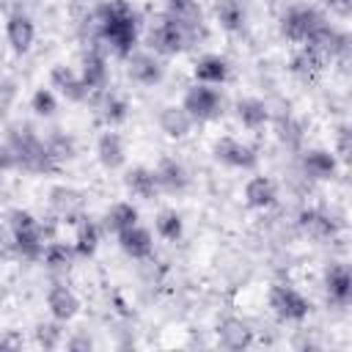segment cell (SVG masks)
Instances as JSON below:
<instances>
[{"label":"cell","mask_w":352,"mask_h":352,"mask_svg":"<svg viewBox=\"0 0 352 352\" xmlns=\"http://www.w3.org/2000/svg\"><path fill=\"white\" fill-rule=\"evenodd\" d=\"M324 58L311 47V44H300V50L292 55V72L297 74V77H302V80H311V77H316L322 69H324Z\"/></svg>","instance_id":"cell-29"},{"label":"cell","mask_w":352,"mask_h":352,"mask_svg":"<svg viewBox=\"0 0 352 352\" xmlns=\"http://www.w3.org/2000/svg\"><path fill=\"white\" fill-rule=\"evenodd\" d=\"M327 19L314 6H292L280 14V33L294 44H308Z\"/></svg>","instance_id":"cell-4"},{"label":"cell","mask_w":352,"mask_h":352,"mask_svg":"<svg viewBox=\"0 0 352 352\" xmlns=\"http://www.w3.org/2000/svg\"><path fill=\"white\" fill-rule=\"evenodd\" d=\"M212 154L217 162L236 168V170H253L258 165V154L250 143H242L236 138H217L212 146Z\"/></svg>","instance_id":"cell-9"},{"label":"cell","mask_w":352,"mask_h":352,"mask_svg":"<svg viewBox=\"0 0 352 352\" xmlns=\"http://www.w3.org/2000/svg\"><path fill=\"white\" fill-rule=\"evenodd\" d=\"M217 19L226 30H239L245 25V8L239 0H220L217 3Z\"/></svg>","instance_id":"cell-34"},{"label":"cell","mask_w":352,"mask_h":352,"mask_svg":"<svg viewBox=\"0 0 352 352\" xmlns=\"http://www.w3.org/2000/svg\"><path fill=\"white\" fill-rule=\"evenodd\" d=\"M72 248H74L77 256H85V258L96 253V248H99V226L91 217L82 214L74 223V242H72Z\"/></svg>","instance_id":"cell-28"},{"label":"cell","mask_w":352,"mask_h":352,"mask_svg":"<svg viewBox=\"0 0 352 352\" xmlns=\"http://www.w3.org/2000/svg\"><path fill=\"white\" fill-rule=\"evenodd\" d=\"M99 38L118 55L126 58L138 44V14L126 0H110L96 11Z\"/></svg>","instance_id":"cell-1"},{"label":"cell","mask_w":352,"mask_h":352,"mask_svg":"<svg viewBox=\"0 0 352 352\" xmlns=\"http://www.w3.org/2000/svg\"><path fill=\"white\" fill-rule=\"evenodd\" d=\"M80 77H82V82L88 85V91L94 94V91H102L104 85H107V60H104V55L102 52H96V50H88L82 58H80Z\"/></svg>","instance_id":"cell-25"},{"label":"cell","mask_w":352,"mask_h":352,"mask_svg":"<svg viewBox=\"0 0 352 352\" xmlns=\"http://www.w3.org/2000/svg\"><path fill=\"white\" fill-rule=\"evenodd\" d=\"M124 187L129 195L135 198H143V201H151L157 192H160V182H157V173L154 168H146V165H132L124 170Z\"/></svg>","instance_id":"cell-19"},{"label":"cell","mask_w":352,"mask_h":352,"mask_svg":"<svg viewBox=\"0 0 352 352\" xmlns=\"http://www.w3.org/2000/svg\"><path fill=\"white\" fill-rule=\"evenodd\" d=\"M154 228L165 242H179L182 234H184V220H182V214L176 209H162L154 217Z\"/></svg>","instance_id":"cell-31"},{"label":"cell","mask_w":352,"mask_h":352,"mask_svg":"<svg viewBox=\"0 0 352 352\" xmlns=\"http://www.w3.org/2000/svg\"><path fill=\"white\" fill-rule=\"evenodd\" d=\"M66 346H69V349H91V346H94V341H91V338H85V336H74Z\"/></svg>","instance_id":"cell-42"},{"label":"cell","mask_w":352,"mask_h":352,"mask_svg":"<svg viewBox=\"0 0 352 352\" xmlns=\"http://www.w3.org/2000/svg\"><path fill=\"white\" fill-rule=\"evenodd\" d=\"M126 74L138 85H157L162 80V74H165V66H162L157 52H151V50L148 52L132 50L126 55Z\"/></svg>","instance_id":"cell-10"},{"label":"cell","mask_w":352,"mask_h":352,"mask_svg":"<svg viewBox=\"0 0 352 352\" xmlns=\"http://www.w3.org/2000/svg\"><path fill=\"white\" fill-rule=\"evenodd\" d=\"M138 217H140V214H138V206H135V204H129V201H118V204H113V206L107 209V214H104V226H107V231L118 234V231L135 226Z\"/></svg>","instance_id":"cell-30"},{"label":"cell","mask_w":352,"mask_h":352,"mask_svg":"<svg viewBox=\"0 0 352 352\" xmlns=\"http://www.w3.org/2000/svg\"><path fill=\"white\" fill-rule=\"evenodd\" d=\"M162 14H165L176 28H182V33L190 38V44L206 33L204 11H201L198 0H165V11H162Z\"/></svg>","instance_id":"cell-7"},{"label":"cell","mask_w":352,"mask_h":352,"mask_svg":"<svg viewBox=\"0 0 352 352\" xmlns=\"http://www.w3.org/2000/svg\"><path fill=\"white\" fill-rule=\"evenodd\" d=\"M324 292H327V300L338 308H346L352 302V272L346 264L336 261L324 270Z\"/></svg>","instance_id":"cell-12"},{"label":"cell","mask_w":352,"mask_h":352,"mask_svg":"<svg viewBox=\"0 0 352 352\" xmlns=\"http://www.w3.org/2000/svg\"><path fill=\"white\" fill-rule=\"evenodd\" d=\"M157 124H160V129H162L170 140L187 138L190 129L195 126V121L190 118V113H187L182 104H165V107L157 113Z\"/></svg>","instance_id":"cell-20"},{"label":"cell","mask_w":352,"mask_h":352,"mask_svg":"<svg viewBox=\"0 0 352 352\" xmlns=\"http://www.w3.org/2000/svg\"><path fill=\"white\" fill-rule=\"evenodd\" d=\"M3 107H6V104H3V99H0V118H3Z\"/></svg>","instance_id":"cell-43"},{"label":"cell","mask_w":352,"mask_h":352,"mask_svg":"<svg viewBox=\"0 0 352 352\" xmlns=\"http://www.w3.org/2000/svg\"><path fill=\"white\" fill-rule=\"evenodd\" d=\"M44 143H47V148H50V154H52V160H55V162L72 160V157H74V148H77V146H74V140H72L69 135L58 132V129H55Z\"/></svg>","instance_id":"cell-37"},{"label":"cell","mask_w":352,"mask_h":352,"mask_svg":"<svg viewBox=\"0 0 352 352\" xmlns=\"http://www.w3.org/2000/svg\"><path fill=\"white\" fill-rule=\"evenodd\" d=\"M126 110H129V104H126L124 96H118V94H104V96H102V104H99V118H102L107 126H116V124H121V121L126 118Z\"/></svg>","instance_id":"cell-33"},{"label":"cell","mask_w":352,"mask_h":352,"mask_svg":"<svg viewBox=\"0 0 352 352\" xmlns=\"http://www.w3.org/2000/svg\"><path fill=\"white\" fill-rule=\"evenodd\" d=\"M8 228H11L14 248H16V253H19L22 258H30V261L41 258L47 242H44V228H41V223L36 220L33 212H28V209H14V212L8 214Z\"/></svg>","instance_id":"cell-3"},{"label":"cell","mask_w":352,"mask_h":352,"mask_svg":"<svg viewBox=\"0 0 352 352\" xmlns=\"http://www.w3.org/2000/svg\"><path fill=\"white\" fill-rule=\"evenodd\" d=\"M30 110H33L36 116H41V118L55 116V110H58V96H55V91H52V88H36L33 96H30Z\"/></svg>","instance_id":"cell-35"},{"label":"cell","mask_w":352,"mask_h":352,"mask_svg":"<svg viewBox=\"0 0 352 352\" xmlns=\"http://www.w3.org/2000/svg\"><path fill=\"white\" fill-rule=\"evenodd\" d=\"M47 308H50L55 322L66 324L80 314V297L66 283H52L47 292Z\"/></svg>","instance_id":"cell-16"},{"label":"cell","mask_w":352,"mask_h":352,"mask_svg":"<svg viewBox=\"0 0 352 352\" xmlns=\"http://www.w3.org/2000/svg\"><path fill=\"white\" fill-rule=\"evenodd\" d=\"M60 324V322H58ZM58 324H41L38 327V341L44 344V346H52L58 338H60V327Z\"/></svg>","instance_id":"cell-39"},{"label":"cell","mask_w":352,"mask_h":352,"mask_svg":"<svg viewBox=\"0 0 352 352\" xmlns=\"http://www.w3.org/2000/svg\"><path fill=\"white\" fill-rule=\"evenodd\" d=\"M154 173H157V182H160V192H182L190 184V173L176 157H162L157 162Z\"/></svg>","instance_id":"cell-22"},{"label":"cell","mask_w":352,"mask_h":352,"mask_svg":"<svg viewBox=\"0 0 352 352\" xmlns=\"http://www.w3.org/2000/svg\"><path fill=\"white\" fill-rule=\"evenodd\" d=\"M270 308L280 322H302L311 314L308 297L286 283H275L270 289Z\"/></svg>","instance_id":"cell-6"},{"label":"cell","mask_w":352,"mask_h":352,"mask_svg":"<svg viewBox=\"0 0 352 352\" xmlns=\"http://www.w3.org/2000/svg\"><path fill=\"white\" fill-rule=\"evenodd\" d=\"M6 38H8V47L16 52V55H25L33 41H36V25L28 14L22 11H14L6 16Z\"/></svg>","instance_id":"cell-13"},{"label":"cell","mask_w":352,"mask_h":352,"mask_svg":"<svg viewBox=\"0 0 352 352\" xmlns=\"http://www.w3.org/2000/svg\"><path fill=\"white\" fill-rule=\"evenodd\" d=\"M72 258H74V248H72V245H63V242H47V245H44L41 261L47 264V270L63 272V270L72 267Z\"/></svg>","instance_id":"cell-32"},{"label":"cell","mask_w":352,"mask_h":352,"mask_svg":"<svg viewBox=\"0 0 352 352\" xmlns=\"http://www.w3.org/2000/svg\"><path fill=\"white\" fill-rule=\"evenodd\" d=\"M14 165H16V162H14V154H11L8 143L0 140V170H8V168H14Z\"/></svg>","instance_id":"cell-40"},{"label":"cell","mask_w":352,"mask_h":352,"mask_svg":"<svg viewBox=\"0 0 352 352\" xmlns=\"http://www.w3.org/2000/svg\"><path fill=\"white\" fill-rule=\"evenodd\" d=\"M330 11H336L338 16H349V8H352V0H327Z\"/></svg>","instance_id":"cell-41"},{"label":"cell","mask_w":352,"mask_h":352,"mask_svg":"<svg viewBox=\"0 0 352 352\" xmlns=\"http://www.w3.org/2000/svg\"><path fill=\"white\" fill-rule=\"evenodd\" d=\"M217 341H220L226 349H245V346L253 344V330H250L242 319L228 316V319H223V322L217 324Z\"/></svg>","instance_id":"cell-26"},{"label":"cell","mask_w":352,"mask_h":352,"mask_svg":"<svg viewBox=\"0 0 352 352\" xmlns=\"http://www.w3.org/2000/svg\"><path fill=\"white\" fill-rule=\"evenodd\" d=\"M349 126H341L338 129V148L333 154H338V162H346L349 160Z\"/></svg>","instance_id":"cell-38"},{"label":"cell","mask_w":352,"mask_h":352,"mask_svg":"<svg viewBox=\"0 0 352 352\" xmlns=\"http://www.w3.org/2000/svg\"><path fill=\"white\" fill-rule=\"evenodd\" d=\"M182 107L190 113L192 121H212V118L223 116V96H220V91L214 85L195 82V85H190L184 91Z\"/></svg>","instance_id":"cell-5"},{"label":"cell","mask_w":352,"mask_h":352,"mask_svg":"<svg viewBox=\"0 0 352 352\" xmlns=\"http://www.w3.org/2000/svg\"><path fill=\"white\" fill-rule=\"evenodd\" d=\"M6 143H8L11 154H14V162H16L22 170H28V173H50V170L58 168V162L52 160L47 143H44L28 124L11 126Z\"/></svg>","instance_id":"cell-2"},{"label":"cell","mask_w":352,"mask_h":352,"mask_svg":"<svg viewBox=\"0 0 352 352\" xmlns=\"http://www.w3.org/2000/svg\"><path fill=\"white\" fill-rule=\"evenodd\" d=\"M146 41H148V50L151 52H157V55H179V52H184L187 47H190V38L182 33V28H176L165 14L160 16V22H154V28L148 30V36H146Z\"/></svg>","instance_id":"cell-8"},{"label":"cell","mask_w":352,"mask_h":352,"mask_svg":"<svg viewBox=\"0 0 352 352\" xmlns=\"http://www.w3.org/2000/svg\"><path fill=\"white\" fill-rule=\"evenodd\" d=\"M50 209L66 220V223H77L82 217V209H85V198L80 190L74 187H52L50 190Z\"/></svg>","instance_id":"cell-15"},{"label":"cell","mask_w":352,"mask_h":352,"mask_svg":"<svg viewBox=\"0 0 352 352\" xmlns=\"http://www.w3.org/2000/svg\"><path fill=\"white\" fill-rule=\"evenodd\" d=\"M116 236H118V248H121L129 258H135V261H143V258H148V256L154 253V236H151V231L143 228L140 223H135V226L118 231Z\"/></svg>","instance_id":"cell-18"},{"label":"cell","mask_w":352,"mask_h":352,"mask_svg":"<svg viewBox=\"0 0 352 352\" xmlns=\"http://www.w3.org/2000/svg\"><path fill=\"white\" fill-rule=\"evenodd\" d=\"M242 195L250 209H270L278 201V184L270 176H253V179H248Z\"/></svg>","instance_id":"cell-24"},{"label":"cell","mask_w":352,"mask_h":352,"mask_svg":"<svg viewBox=\"0 0 352 352\" xmlns=\"http://www.w3.org/2000/svg\"><path fill=\"white\" fill-rule=\"evenodd\" d=\"M50 85H52L60 96H66L69 102H85V99L91 96L88 85H85L82 77H80V72L72 69V66H66V63H55V66L50 69Z\"/></svg>","instance_id":"cell-11"},{"label":"cell","mask_w":352,"mask_h":352,"mask_svg":"<svg viewBox=\"0 0 352 352\" xmlns=\"http://www.w3.org/2000/svg\"><path fill=\"white\" fill-rule=\"evenodd\" d=\"M96 160H99V165H102L104 170H118V168L126 165V146H124V138H121L113 126H107V132L99 135V140H96Z\"/></svg>","instance_id":"cell-14"},{"label":"cell","mask_w":352,"mask_h":352,"mask_svg":"<svg viewBox=\"0 0 352 352\" xmlns=\"http://www.w3.org/2000/svg\"><path fill=\"white\" fill-rule=\"evenodd\" d=\"M228 74H231L228 60H226L223 55H214V52L198 58L195 66H192L195 82H204V85H223V82L228 80Z\"/></svg>","instance_id":"cell-23"},{"label":"cell","mask_w":352,"mask_h":352,"mask_svg":"<svg viewBox=\"0 0 352 352\" xmlns=\"http://www.w3.org/2000/svg\"><path fill=\"white\" fill-rule=\"evenodd\" d=\"M278 138H280L283 146L297 148L302 143V124L294 116H280L278 118Z\"/></svg>","instance_id":"cell-36"},{"label":"cell","mask_w":352,"mask_h":352,"mask_svg":"<svg viewBox=\"0 0 352 352\" xmlns=\"http://www.w3.org/2000/svg\"><path fill=\"white\" fill-rule=\"evenodd\" d=\"M297 226L311 239H330L338 234V223L333 220V214H327L322 209H302L297 214Z\"/></svg>","instance_id":"cell-21"},{"label":"cell","mask_w":352,"mask_h":352,"mask_svg":"<svg viewBox=\"0 0 352 352\" xmlns=\"http://www.w3.org/2000/svg\"><path fill=\"white\" fill-rule=\"evenodd\" d=\"M236 118L245 129H261L270 121V107L256 96H245L236 102Z\"/></svg>","instance_id":"cell-27"},{"label":"cell","mask_w":352,"mask_h":352,"mask_svg":"<svg viewBox=\"0 0 352 352\" xmlns=\"http://www.w3.org/2000/svg\"><path fill=\"white\" fill-rule=\"evenodd\" d=\"M300 168H302V173H305L308 179H314V182H327V179H333L336 170H338V157H336L333 151H327V148H308V151H302Z\"/></svg>","instance_id":"cell-17"}]
</instances>
